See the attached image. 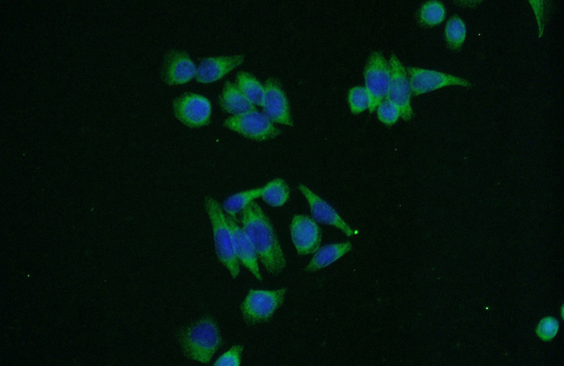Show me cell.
Listing matches in <instances>:
<instances>
[{"mask_svg": "<svg viewBox=\"0 0 564 366\" xmlns=\"http://www.w3.org/2000/svg\"><path fill=\"white\" fill-rule=\"evenodd\" d=\"M241 222L267 272L273 275L281 273L286 266L283 250L269 218L255 201L242 211Z\"/></svg>", "mask_w": 564, "mask_h": 366, "instance_id": "cell-1", "label": "cell"}, {"mask_svg": "<svg viewBox=\"0 0 564 366\" xmlns=\"http://www.w3.org/2000/svg\"><path fill=\"white\" fill-rule=\"evenodd\" d=\"M178 341L188 359L207 364L223 344L216 321L205 316L178 332Z\"/></svg>", "mask_w": 564, "mask_h": 366, "instance_id": "cell-2", "label": "cell"}, {"mask_svg": "<svg viewBox=\"0 0 564 366\" xmlns=\"http://www.w3.org/2000/svg\"><path fill=\"white\" fill-rule=\"evenodd\" d=\"M204 208L212 225L215 250L219 261L228 270L233 279L240 274L231 231L221 205L212 197L204 198Z\"/></svg>", "mask_w": 564, "mask_h": 366, "instance_id": "cell-3", "label": "cell"}, {"mask_svg": "<svg viewBox=\"0 0 564 366\" xmlns=\"http://www.w3.org/2000/svg\"><path fill=\"white\" fill-rule=\"evenodd\" d=\"M286 293V288L250 289L240 305L245 322L249 324L268 322L283 304Z\"/></svg>", "mask_w": 564, "mask_h": 366, "instance_id": "cell-4", "label": "cell"}, {"mask_svg": "<svg viewBox=\"0 0 564 366\" xmlns=\"http://www.w3.org/2000/svg\"><path fill=\"white\" fill-rule=\"evenodd\" d=\"M223 125L255 141L274 139L281 133L264 113L257 110L231 116L224 120Z\"/></svg>", "mask_w": 564, "mask_h": 366, "instance_id": "cell-5", "label": "cell"}, {"mask_svg": "<svg viewBox=\"0 0 564 366\" xmlns=\"http://www.w3.org/2000/svg\"><path fill=\"white\" fill-rule=\"evenodd\" d=\"M365 88L372 113L386 96L391 83V69L384 56L375 51L369 56L364 72Z\"/></svg>", "mask_w": 564, "mask_h": 366, "instance_id": "cell-6", "label": "cell"}, {"mask_svg": "<svg viewBox=\"0 0 564 366\" xmlns=\"http://www.w3.org/2000/svg\"><path fill=\"white\" fill-rule=\"evenodd\" d=\"M176 118L185 125L196 128L207 125L212 115V104L205 96L184 92L173 101Z\"/></svg>", "mask_w": 564, "mask_h": 366, "instance_id": "cell-7", "label": "cell"}, {"mask_svg": "<svg viewBox=\"0 0 564 366\" xmlns=\"http://www.w3.org/2000/svg\"><path fill=\"white\" fill-rule=\"evenodd\" d=\"M388 63L391 83L386 98L398 108L403 120H409L413 116V111L410 105L411 89L407 71L394 54L391 55Z\"/></svg>", "mask_w": 564, "mask_h": 366, "instance_id": "cell-8", "label": "cell"}, {"mask_svg": "<svg viewBox=\"0 0 564 366\" xmlns=\"http://www.w3.org/2000/svg\"><path fill=\"white\" fill-rule=\"evenodd\" d=\"M411 94L417 96L449 85L470 87L471 83L460 77L419 68H407Z\"/></svg>", "mask_w": 564, "mask_h": 366, "instance_id": "cell-9", "label": "cell"}, {"mask_svg": "<svg viewBox=\"0 0 564 366\" xmlns=\"http://www.w3.org/2000/svg\"><path fill=\"white\" fill-rule=\"evenodd\" d=\"M262 106L264 113L273 122L293 126L289 103L281 84L270 77L264 83Z\"/></svg>", "mask_w": 564, "mask_h": 366, "instance_id": "cell-10", "label": "cell"}, {"mask_svg": "<svg viewBox=\"0 0 564 366\" xmlns=\"http://www.w3.org/2000/svg\"><path fill=\"white\" fill-rule=\"evenodd\" d=\"M196 70L197 66L187 52L172 49L164 56L161 77L168 85L183 84L195 77Z\"/></svg>", "mask_w": 564, "mask_h": 366, "instance_id": "cell-11", "label": "cell"}, {"mask_svg": "<svg viewBox=\"0 0 564 366\" xmlns=\"http://www.w3.org/2000/svg\"><path fill=\"white\" fill-rule=\"evenodd\" d=\"M293 243L298 254L315 253L321 241V230L312 218L304 215H295L290 225Z\"/></svg>", "mask_w": 564, "mask_h": 366, "instance_id": "cell-12", "label": "cell"}, {"mask_svg": "<svg viewBox=\"0 0 564 366\" xmlns=\"http://www.w3.org/2000/svg\"><path fill=\"white\" fill-rule=\"evenodd\" d=\"M298 189L306 198L310 207L312 219L314 221L336 227L348 236L357 233L342 219L331 205L306 186L300 184Z\"/></svg>", "mask_w": 564, "mask_h": 366, "instance_id": "cell-13", "label": "cell"}, {"mask_svg": "<svg viewBox=\"0 0 564 366\" xmlns=\"http://www.w3.org/2000/svg\"><path fill=\"white\" fill-rule=\"evenodd\" d=\"M245 60L243 54L202 58L197 67L195 78L200 83H212L221 79Z\"/></svg>", "mask_w": 564, "mask_h": 366, "instance_id": "cell-14", "label": "cell"}, {"mask_svg": "<svg viewBox=\"0 0 564 366\" xmlns=\"http://www.w3.org/2000/svg\"><path fill=\"white\" fill-rule=\"evenodd\" d=\"M226 217L231 231L234 251L238 262L250 270L257 279L262 281L257 256L250 239L243 229L238 225L235 217L230 215Z\"/></svg>", "mask_w": 564, "mask_h": 366, "instance_id": "cell-15", "label": "cell"}, {"mask_svg": "<svg viewBox=\"0 0 564 366\" xmlns=\"http://www.w3.org/2000/svg\"><path fill=\"white\" fill-rule=\"evenodd\" d=\"M219 104L223 111L233 115L257 110L255 105L246 98L236 84L229 80L223 84Z\"/></svg>", "mask_w": 564, "mask_h": 366, "instance_id": "cell-16", "label": "cell"}, {"mask_svg": "<svg viewBox=\"0 0 564 366\" xmlns=\"http://www.w3.org/2000/svg\"><path fill=\"white\" fill-rule=\"evenodd\" d=\"M352 245L349 241L328 244L319 248L305 270L317 271L326 267L350 251Z\"/></svg>", "mask_w": 564, "mask_h": 366, "instance_id": "cell-17", "label": "cell"}, {"mask_svg": "<svg viewBox=\"0 0 564 366\" xmlns=\"http://www.w3.org/2000/svg\"><path fill=\"white\" fill-rule=\"evenodd\" d=\"M235 84L254 105L262 106L264 88L252 74L247 71L238 72L235 77Z\"/></svg>", "mask_w": 564, "mask_h": 366, "instance_id": "cell-18", "label": "cell"}, {"mask_svg": "<svg viewBox=\"0 0 564 366\" xmlns=\"http://www.w3.org/2000/svg\"><path fill=\"white\" fill-rule=\"evenodd\" d=\"M262 187L263 190L261 197L264 201L271 206H281L289 198V187L281 178H276Z\"/></svg>", "mask_w": 564, "mask_h": 366, "instance_id": "cell-19", "label": "cell"}, {"mask_svg": "<svg viewBox=\"0 0 564 366\" xmlns=\"http://www.w3.org/2000/svg\"><path fill=\"white\" fill-rule=\"evenodd\" d=\"M262 190L263 187H259L240 191L229 196L223 203L224 211L228 215L235 218V215L242 212L248 204L261 197Z\"/></svg>", "mask_w": 564, "mask_h": 366, "instance_id": "cell-20", "label": "cell"}, {"mask_svg": "<svg viewBox=\"0 0 564 366\" xmlns=\"http://www.w3.org/2000/svg\"><path fill=\"white\" fill-rule=\"evenodd\" d=\"M446 18V8L439 1H428L419 8L418 20L424 26L432 27L441 23Z\"/></svg>", "mask_w": 564, "mask_h": 366, "instance_id": "cell-21", "label": "cell"}, {"mask_svg": "<svg viewBox=\"0 0 564 366\" xmlns=\"http://www.w3.org/2000/svg\"><path fill=\"white\" fill-rule=\"evenodd\" d=\"M445 39L450 49H459L466 37V27L462 20L457 15H453L445 27Z\"/></svg>", "mask_w": 564, "mask_h": 366, "instance_id": "cell-22", "label": "cell"}, {"mask_svg": "<svg viewBox=\"0 0 564 366\" xmlns=\"http://www.w3.org/2000/svg\"><path fill=\"white\" fill-rule=\"evenodd\" d=\"M348 103L353 114H358L369 108V98L367 91L363 87H354L349 90Z\"/></svg>", "mask_w": 564, "mask_h": 366, "instance_id": "cell-23", "label": "cell"}, {"mask_svg": "<svg viewBox=\"0 0 564 366\" xmlns=\"http://www.w3.org/2000/svg\"><path fill=\"white\" fill-rule=\"evenodd\" d=\"M377 116L383 123L392 125L400 117V113L396 105L386 99L377 106Z\"/></svg>", "mask_w": 564, "mask_h": 366, "instance_id": "cell-24", "label": "cell"}, {"mask_svg": "<svg viewBox=\"0 0 564 366\" xmlns=\"http://www.w3.org/2000/svg\"><path fill=\"white\" fill-rule=\"evenodd\" d=\"M243 346L242 345L233 346L228 351L222 354L214 362L216 366H239L241 362Z\"/></svg>", "mask_w": 564, "mask_h": 366, "instance_id": "cell-25", "label": "cell"}, {"mask_svg": "<svg viewBox=\"0 0 564 366\" xmlns=\"http://www.w3.org/2000/svg\"><path fill=\"white\" fill-rule=\"evenodd\" d=\"M558 329V321L553 317H547L540 321L536 332L542 340L548 341L556 336Z\"/></svg>", "mask_w": 564, "mask_h": 366, "instance_id": "cell-26", "label": "cell"}]
</instances>
